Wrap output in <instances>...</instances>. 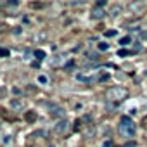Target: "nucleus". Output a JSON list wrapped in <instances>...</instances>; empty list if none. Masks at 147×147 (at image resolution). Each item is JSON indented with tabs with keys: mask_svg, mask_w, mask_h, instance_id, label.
Returning <instances> with one entry per match:
<instances>
[{
	"mask_svg": "<svg viewBox=\"0 0 147 147\" xmlns=\"http://www.w3.org/2000/svg\"><path fill=\"white\" fill-rule=\"evenodd\" d=\"M35 55H36L38 59H43V57H45V52H43V50H36V52H35Z\"/></svg>",
	"mask_w": 147,
	"mask_h": 147,
	"instance_id": "obj_9",
	"label": "nucleus"
},
{
	"mask_svg": "<svg viewBox=\"0 0 147 147\" xmlns=\"http://www.w3.org/2000/svg\"><path fill=\"white\" fill-rule=\"evenodd\" d=\"M38 82H40V83H47V76H43V75H42V76L38 78Z\"/></svg>",
	"mask_w": 147,
	"mask_h": 147,
	"instance_id": "obj_12",
	"label": "nucleus"
},
{
	"mask_svg": "<svg viewBox=\"0 0 147 147\" xmlns=\"http://www.w3.org/2000/svg\"><path fill=\"white\" fill-rule=\"evenodd\" d=\"M66 128H67V123H66V121H61V123L55 126V130H57V131H64Z\"/></svg>",
	"mask_w": 147,
	"mask_h": 147,
	"instance_id": "obj_5",
	"label": "nucleus"
},
{
	"mask_svg": "<svg viewBox=\"0 0 147 147\" xmlns=\"http://www.w3.org/2000/svg\"><path fill=\"white\" fill-rule=\"evenodd\" d=\"M118 55H119V57H126V55H128V50H125V49H121V50L118 52Z\"/></svg>",
	"mask_w": 147,
	"mask_h": 147,
	"instance_id": "obj_10",
	"label": "nucleus"
},
{
	"mask_svg": "<svg viewBox=\"0 0 147 147\" xmlns=\"http://www.w3.org/2000/svg\"><path fill=\"white\" fill-rule=\"evenodd\" d=\"M106 36H109V38L111 36H116V30H107L106 31Z\"/></svg>",
	"mask_w": 147,
	"mask_h": 147,
	"instance_id": "obj_8",
	"label": "nucleus"
},
{
	"mask_svg": "<svg viewBox=\"0 0 147 147\" xmlns=\"http://www.w3.org/2000/svg\"><path fill=\"white\" fill-rule=\"evenodd\" d=\"M107 49H109V43H106V42L99 43V50H107Z\"/></svg>",
	"mask_w": 147,
	"mask_h": 147,
	"instance_id": "obj_7",
	"label": "nucleus"
},
{
	"mask_svg": "<svg viewBox=\"0 0 147 147\" xmlns=\"http://www.w3.org/2000/svg\"><path fill=\"white\" fill-rule=\"evenodd\" d=\"M118 130H119V133H121L125 138H133L135 133H137V126H135V123H133V119H131L130 116H123V118L119 119Z\"/></svg>",
	"mask_w": 147,
	"mask_h": 147,
	"instance_id": "obj_1",
	"label": "nucleus"
},
{
	"mask_svg": "<svg viewBox=\"0 0 147 147\" xmlns=\"http://www.w3.org/2000/svg\"><path fill=\"white\" fill-rule=\"evenodd\" d=\"M0 55H2V57H7V55H9V50H7V49H0Z\"/></svg>",
	"mask_w": 147,
	"mask_h": 147,
	"instance_id": "obj_11",
	"label": "nucleus"
},
{
	"mask_svg": "<svg viewBox=\"0 0 147 147\" xmlns=\"http://www.w3.org/2000/svg\"><path fill=\"white\" fill-rule=\"evenodd\" d=\"M52 109H54V111H52V114H54V116H62V114H64L61 107H55V106H52Z\"/></svg>",
	"mask_w": 147,
	"mask_h": 147,
	"instance_id": "obj_6",
	"label": "nucleus"
},
{
	"mask_svg": "<svg viewBox=\"0 0 147 147\" xmlns=\"http://www.w3.org/2000/svg\"><path fill=\"white\" fill-rule=\"evenodd\" d=\"M104 16H106V11H104L102 7H97V5H95V7L92 9V18H94V19H102Z\"/></svg>",
	"mask_w": 147,
	"mask_h": 147,
	"instance_id": "obj_3",
	"label": "nucleus"
},
{
	"mask_svg": "<svg viewBox=\"0 0 147 147\" xmlns=\"http://www.w3.org/2000/svg\"><path fill=\"white\" fill-rule=\"evenodd\" d=\"M130 43H131V36H128V35H126V36H123V38L119 40V45H121V47L130 45Z\"/></svg>",
	"mask_w": 147,
	"mask_h": 147,
	"instance_id": "obj_4",
	"label": "nucleus"
},
{
	"mask_svg": "<svg viewBox=\"0 0 147 147\" xmlns=\"http://www.w3.org/2000/svg\"><path fill=\"white\" fill-rule=\"evenodd\" d=\"M106 97L109 100H123V99L128 97V90L123 88V87H113L106 92Z\"/></svg>",
	"mask_w": 147,
	"mask_h": 147,
	"instance_id": "obj_2",
	"label": "nucleus"
}]
</instances>
